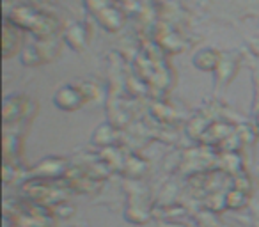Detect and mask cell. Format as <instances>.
<instances>
[{
    "instance_id": "2",
    "label": "cell",
    "mask_w": 259,
    "mask_h": 227,
    "mask_svg": "<svg viewBox=\"0 0 259 227\" xmlns=\"http://www.w3.org/2000/svg\"><path fill=\"white\" fill-rule=\"evenodd\" d=\"M153 41L162 48L165 55H176L185 50V39L178 30L170 29L169 25L160 23L158 27H155V39Z\"/></svg>"
},
{
    "instance_id": "7",
    "label": "cell",
    "mask_w": 259,
    "mask_h": 227,
    "mask_svg": "<svg viewBox=\"0 0 259 227\" xmlns=\"http://www.w3.org/2000/svg\"><path fill=\"white\" fill-rule=\"evenodd\" d=\"M238 68H240V57L236 54H222V59L215 69L217 85H227L234 78Z\"/></svg>"
},
{
    "instance_id": "9",
    "label": "cell",
    "mask_w": 259,
    "mask_h": 227,
    "mask_svg": "<svg viewBox=\"0 0 259 227\" xmlns=\"http://www.w3.org/2000/svg\"><path fill=\"white\" fill-rule=\"evenodd\" d=\"M20 57H22V64L23 66H29V68H34V66H41L45 64L43 59H41L39 52H37L36 44H25V47L22 48V54H20Z\"/></svg>"
},
{
    "instance_id": "12",
    "label": "cell",
    "mask_w": 259,
    "mask_h": 227,
    "mask_svg": "<svg viewBox=\"0 0 259 227\" xmlns=\"http://www.w3.org/2000/svg\"><path fill=\"white\" fill-rule=\"evenodd\" d=\"M250 47H252V50L255 52V54L259 55V39H255V41H252L250 43Z\"/></svg>"
},
{
    "instance_id": "4",
    "label": "cell",
    "mask_w": 259,
    "mask_h": 227,
    "mask_svg": "<svg viewBox=\"0 0 259 227\" xmlns=\"http://www.w3.org/2000/svg\"><path fill=\"white\" fill-rule=\"evenodd\" d=\"M23 30L4 18V30H2V55L4 59L13 57L18 54L20 48H23Z\"/></svg>"
},
{
    "instance_id": "6",
    "label": "cell",
    "mask_w": 259,
    "mask_h": 227,
    "mask_svg": "<svg viewBox=\"0 0 259 227\" xmlns=\"http://www.w3.org/2000/svg\"><path fill=\"white\" fill-rule=\"evenodd\" d=\"M87 100V94L82 87L76 85H62L55 93V105L62 110H75Z\"/></svg>"
},
{
    "instance_id": "11",
    "label": "cell",
    "mask_w": 259,
    "mask_h": 227,
    "mask_svg": "<svg viewBox=\"0 0 259 227\" xmlns=\"http://www.w3.org/2000/svg\"><path fill=\"white\" fill-rule=\"evenodd\" d=\"M115 2H117L115 6H119L126 15H128L132 9H137V6H139V0H115Z\"/></svg>"
},
{
    "instance_id": "8",
    "label": "cell",
    "mask_w": 259,
    "mask_h": 227,
    "mask_svg": "<svg viewBox=\"0 0 259 227\" xmlns=\"http://www.w3.org/2000/svg\"><path fill=\"white\" fill-rule=\"evenodd\" d=\"M222 54L219 50H213V48H202L192 59V64L199 69V71H213L215 73L217 66H219Z\"/></svg>"
},
{
    "instance_id": "10",
    "label": "cell",
    "mask_w": 259,
    "mask_h": 227,
    "mask_svg": "<svg viewBox=\"0 0 259 227\" xmlns=\"http://www.w3.org/2000/svg\"><path fill=\"white\" fill-rule=\"evenodd\" d=\"M112 4H114V0H83V6L87 8V11L94 16H96L101 9L108 8V6H112Z\"/></svg>"
},
{
    "instance_id": "1",
    "label": "cell",
    "mask_w": 259,
    "mask_h": 227,
    "mask_svg": "<svg viewBox=\"0 0 259 227\" xmlns=\"http://www.w3.org/2000/svg\"><path fill=\"white\" fill-rule=\"evenodd\" d=\"M11 23L23 30V32H30L36 39H45V37H54L59 32H62L64 27L61 25V20L57 16L50 15L36 9L34 6L29 4H20L15 6L11 13L4 16Z\"/></svg>"
},
{
    "instance_id": "3",
    "label": "cell",
    "mask_w": 259,
    "mask_h": 227,
    "mask_svg": "<svg viewBox=\"0 0 259 227\" xmlns=\"http://www.w3.org/2000/svg\"><path fill=\"white\" fill-rule=\"evenodd\" d=\"M61 37L66 44L73 48L75 52H82L87 48L89 43V29H87L85 23L80 22H69L64 25L61 32Z\"/></svg>"
},
{
    "instance_id": "5",
    "label": "cell",
    "mask_w": 259,
    "mask_h": 227,
    "mask_svg": "<svg viewBox=\"0 0 259 227\" xmlns=\"http://www.w3.org/2000/svg\"><path fill=\"white\" fill-rule=\"evenodd\" d=\"M94 18H96V22L100 23L107 32H119V30L124 27L128 15H126L119 6L112 4V6H108V8L101 9Z\"/></svg>"
}]
</instances>
